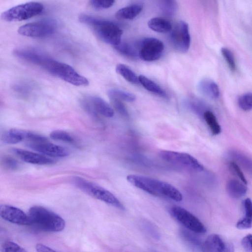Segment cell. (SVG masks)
I'll return each instance as SVG.
<instances>
[{
  "label": "cell",
  "instance_id": "6da1fadb",
  "mask_svg": "<svg viewBox=\"0 0 252 252\" xmlns=\"http://www.w3.org/2000/svg\"><path fill=\"white\" fill-rule=\"evenodd\" d=\"M126 180L132 185L152 195L166 197L177 202L183 200L180 191L164 181L134 174L127 175Z\"/></svg>",
  "mask_w": 252,
  "mask_h": 252
},
{
  "label": "cell",
  "instance_id": "7a4b0ae2",
  "mask_svg": "<svg viewBox=\"0 0 252 252\" xmlns=\"http://www.w3.org/2000/svg\"><path fill=\"white\" fill-rule=\"evenodd\" d=\"M37 66L51 74L76 86H87L88 80L78 73L69 65L63 63L44 54L40 60Z\"/></svg>",
  "mask_w": 252,
  "mask_h": 252
},
{
  "label": "cell",
  "instance_id": "3957f363",
  "mask_svg": "<svg viewBox=\"0 0 252 252\" xmlns=\"http://www.w3.org/2000/svg\"><path fill=\"white\" fill-rule=\"evenodd\" d=\"M79 20L93 29L100 39L106 43L118 45L121 42L123 30L115 23L87 14H82Z\"/></svg>",
  "mask_w": 252,
  "mask_h": 252
},
{
  "label": "cell",
  "instance_id": "277c9868",
  "mask_svg": "<svg viewBox=\"0 0 252 252\" xmlns=\"http://www.w3.org/2000/svg\"><path fill=\"white\" fill-rule=\"evenodd\" d=\"M28 215L31 220V225L41 230L60 232L65 227V221L60 216L44 207H31Z\"/></svg>",
  "mask_w": 252,
  "mask_h": 252
},
{
  "label": "cell",
  "instance_id": "5b68a950",
  "mask_svg": "<svg viewBox=\"0 0 252 252\" xmlns=\"http://www.w3.org/2000/svg\"><path fill=\"white\" fill-rule=\"evenodd\" d=\"M72 183L77 188L92 197L120 209H125L120 200L103 187L78 176L72 178Z\"/></svg>",
  "mask_w": 252,
  "mask_h": 252
},
{
  "label": "cell",
  "instance_id": "8992f818",
  "mask_svg": "<svg viewBox=\"0 0 252 252\" xmlns=\"http://www.w3.org/2000/svg\"><path fill=\"white\" fill-rule=\"evenodd\" d=\"M43 5L38 2H29L19 4L4 11L1 18L6 22L21 21L40 14Z\"/></svg>",
  "mask_w": 252,
  "mask_h": 252
},
{
  "label": "cell",
  "instance_id": "52a82bcc",
  "mask_svg": "<svg viewBox=\"0 0 252 252\" xmlns=\"http://www.w3.org/2000/svg\"><path fill=\"white\" fill-rule=\"evenodd\" d=\"M159 157L170 164L194 172L203 170V166L191 155L183 152L162 150L159 152Z\"/></svg>",
  "mask_w": 252,
  "mask_h": 252
},
{
  "label": "cell",
  "instance_id": "ba28073f",
  "mask_svg": "<svg viewBox=\"0 0 252 252\" xmlns=\"http://www.w3.org/2000/svg\"><path fill=\"white\" fill-rule=\"evenodd\" d=\"M57 28L56 23L52 20H44L28 23L20 26L18 32L23 36L42 38L53 34Z\"/></svg>",
  "mask_w": 252,
  "mask_h": 252
},
{
  "label": "cell",
  "instance_id": "9c48e42d",
  "mask_svg": "<svg viewBox=\"0 0 252 252\" xmlns=\"http://www.w3.org/2000/svg\"><path fill=\"white\" fill-rule=\"evenodd\" d=\"M170 213L175 220L191 231L198 234L206 232V228L201 221L185 209L173 206L170 209Z\"/></svg>",
  "mask_w": 252,
  "mask_h": 252
},
{
  "label": "cell",
  "instance_id": "30bf717a",
  "mask_svg": "<svg viewBox=\"0 0 252 252\" xmlns=\"http://www.w3.org/2000/svg\"><path fill=\"white\" fill-rule=\"evenodd\" d=\"M164 50V44L158 39L147 37L141 41L138 47V56L147 62L158 60Z\"/></svg>",
  "mask_w": 252,
  "mask_h": 252
},
{
  "label": "cell",
  "instance_id": "8fae6325",
  "mask_svg": "<svg viewBox=\"0 0 252 252\" xmlns=\"http://www.w3.org/2000/svg\"><path fill=\"white\" fill-rule=\"evenodd\" d=\"M170 39L176 50L181 53L188 51L190 44L188 24L183 21L178 22L171 31Z\"/></svg>",
  "mask_w": 252,
  "mask_h": 252
},
{
  "label": "cell",
  "instance_id": "7c38bea8",
  "mask_svg": "<svg viewBox=\"0 0 252 252\" xmlns=\"http://www.w3.org/2000/svg\"><path fill=\"white\" fill-rule=\"evenodd\" d=\"M46 138L37 133L17 128H12L5 131L1 140L6 144H17L23 141L28 142H39L46 140Z\"/></svg>",
  "mask_w": 252,
  "mask_h": 252
},
{
  "label": "cell",
  "instance_id": "4fadbf2b",
  "mask_svg": "<svg viewBox=\"0 0 252 252\" xmlns=\"http://www.w3.org/2000/svg\"><path fill=\"white\" fill-rule=\"evenodd\" d=\"M0 216L3 220L14 224L31 225L29 215L20 209L11 205L0 204Z\"/></svg>",
  "mask_w": 252,
  "mask_h": 252
},
{
  "label": "cell",
  "instance_id": "5bb4252c",
  "mask_svg": "<svg viewBox=\"0 0 252 252\" xmlns=\"http://www.w3.org/2000/svg\"><path fill=\"white\" fill-rule=\"evenodd\" d=\"M27 146L45 156L54 158H64L69 155V151L65 148L50 143L48 141L28 143Z\"/></svg>",
  "mask_w": 252,
  "mask_h": 252
},
{
  "label": "cell",
  "instance_id": "9a60e30c",
  "mask_svg": "<svg viewBox=\"0 0 252 252\" xmlns=\"http://www.w3.org/2000/svg\"><path fill=\"white\" fill-rule=\"evenodd\" d=\"M201 249L202 252H234L233 245L217 234L209 235Z\"/></svg>",
  "mask_w": 252,
  "mask_h": 252
},
{
  "label": "cell",
  "instance_id": "2e32d148",
  "mask_svg": "<svg viewBox=\"0 0 252 252\" xmlns=\"http://www.w3.org/2000/svg\"><path fill=\"white\" fill-rule=\"evenodd\" d=\"M13 153L24 161L34 164L47 165L54 163L55 161L43 155L21 149L14 148Z\"/></svg>",
  "mask_w": 252,
  "mask_h": 252
},
{
  "label": "cell",
  "instance_id": "e0dca14e",
  "mask_svg": "<svg viewBox=\"0 0 252 252\" xmlns=\"http://www.w3.org/2000/svg\"><path fill=\"white\" fill-rule=\"evenodd\" d=\"M88 99L93 109L97 114H100L107 118L113 117V109L103 99L97 96H92L88 97Z\"/></svg>",
  "mask_w": 252,
  "mask_h": 252
},
{
  "label": "cell",
  "instance_id": "ac0fdd59",
  "mask_svg": "<svg viewBox=\"0 0 252 252\" xmlns=\"http://www.w3.org/2000/svg\"><path fill=\"white\" fill-rule=\"evenodd\" d=\"M200 93L212 99L217 98L220 95V91L217 84L209 79H203L197 86Z\"/></svg>",
  "mask_w": 252,
  "mask_h": 252
},
{
  "label": "cell",
  "instance_id": "d6986e66",
  "mask_svg": "<svg viewBox=\"0 0 252 252\" xmlns=\"http://www.w3.org/2000/svg\"><path fill=\"white\" fill-rule=\"evenodd\" d=\"M226 189L228 194L235 199L241 198L247 191L245 184L236 179L229 180L226 183Z\"/></svg>",
  "mask_w": 252,
  "mask_h": 252
},
{
  "label": "cell",
  "instance_id": "ffe728a7",
  "mask_svg": "<svg viewBox=\"0 0 252 252\" xmlns=\"http://www.w3.org/2000/svg\"><path fill=\"white\" fill-rule=\"evenodd\" d=\"M143 7V5L139 3L130 5L118 10L115 16L118 19L132 20L140 13Z\"/></svg>",
  "mask_w": 252,
  "mask_h": 252
},
{
  "label": "cell",
  "instance_id": "44dd1931",
  "mask_svg": "<svg viewBox=\"0 0 252 252\" xmlns=\"http://www.w3.org/2000/svg\"><path fill=\"white\" fill-rule=\"evenodd\" d=\"M245 215L236 223V227L240 229H247L252 226V201L250 198L244 201Z\"/></svg>",
  "mask_w": 252,
  "mask_h": 252
},
{
  "label": "cell",
  "instance_id": "7402d4cb",
  "mask_svg": "<svg viewBox=\"0 0 252 252\" xmlns=\"http://www.w3.org/2000/svg\"><path fill=\"white\" fill-rule=\"evenodd\" d=\"M148 26L152 30L159 33H166L171 31L172 29L170 21L162 17L151 19L148 22Z\"/></svg>",
  "mask_w": 252,
  "mask_h": 252
},
{
  "label": "cell",
  "instance_id": "603a6c76",
  "mask_svg": "<svg viewBox=\"0 0 252 252\" xmlns=\"http://www.w3.org/2000/svg\"><path fill=\"white\" fill-rule=\"evenodd\" d=\"M139 82L149 92L163 98L167 97L165 91L158 84L144 75L138 76Z\"/></svg>",
  "mask_w": 252,
  "mask_h": 252
},
{
  "label": "cell",
  "instance_id": "cb8c5ba5",
  "mask_svg": "<svg viewBox=\"0 0 252 252\" xmlns=\"http://www.w3.org/2000/svg\"><path fill=\"white\" fill-rule=\"evenodd\" d=\"M116 71L130 83L137 84L139 83L138 76L128 66L124 64H118L116 66Z\"/></svg>",
  "mask_w": 252,
  "mask_h": 252
},
{
  "label": "cell",
  "instance_id": "d4e9b609",
  "mask_svg": "<svg viewBox=\"0 0 252 252\" xmlns=\"http://www.w3.org/2000/svg\"><path fill=\"white\" fill-rule=\"evenodd\" d=\"M158 5L162 14L167 17L173 16L178 8L177 2L173 0H159Z\"/></svg>",
  "mask_w": 252,
  "mask_h": 252
},
{
  "label": "cell",
  "instance_id": "484cf974",
  "mask_svg": "<svg viewBox=\"0 0 252 252\" xmlns=\"http://www.w3.org/2000/svg\"><path fill=\"white\" fill-rule=\"evenodd\" d=\"M203 118L213 135H218L221 132V127L213 113L209 110L205 111Z\"/></svg>",
  "mask_w": 252,
  "mask_h": 252
},
{
  "label": "cell",
  "instance_id": "4316f807",
  "mask_svg": "<svg viewBox=\"0 0 252 252\" xmlns=\"http://www.w3.org/2000/svg\"><path fill=\"white\" fill-rule=\"evenodd\" d=\"M107 94L109 98H116L121 101L133 102L136 99V96L134 94L117 89L109 90Z\"/></svg>",
  "mask_w": 252,
  "mask_h": 252
},
{
  "label": "cell",
  "instance_id": "83f0119b",
  "mask_svg": "<svg viewBox=\"0 0 252 252\" xmlns=\"http://www.w3.org/2000/svg\"><path fill=\"white\" fill-rule=\"evenodd\" d=\"M114 47L118 53L128 58L134 59L138 56V51L128 43L121 42Z\"/></svg>",
  "mask_w": 252,
  "mask_h": 252
},
{
  "label": "cell",
  "instance_id": "f1b7e54d",
  "mask_svg": "<svg viewBox=\"0 0 252 252\" xmlns=\"http://www.w3.org/2000/svg\"><path fill=\"white\" fill-rule=\"evenodd\" d=\"M50 137L55 140L60 141L71 144H75L76 140L68 132L62 130H55L50 134Z\"/></svg>",
  "mask_w": 252,
  "mask_h": 252
},
{
  "label": "cell",
  "instance_id": "f546056e",
  "mask_svg": "<svg viewBox=\"0 0 252 252\" xmlns=\"http://www.w3.org/2000/svg\"><path fill=\"white\" fill-rule=\"evenodd\" d=\"M0 252H27V251L14 242L6 241L1 246Z\"/></svg>",
  "mask_w": 252,
  "mask_h": 252
},
{
  "label": "cell",
  "instance_id": "4dcf8cb0",
  "mask_svg": "<svg viewBox=\"0 0 252 252\" xmlns=\"http://www.w3.org/2000/svg\"><path fill=\"white\" fill-rule=\"evenodd\" d=\"M239 107L244 110L252 109V93H247L240 96L238 100Z\"/></svg>",
  "mask_w": 252,
  "mask_h": 252
},
{
  "label": "cell",
  "instance_id": "1f68e13d",
  "mask_svg": "<svg viewBox=\"0 0 252 252\" xmlns=\"http://www.w3.org/2000/svg\"><path fill=\"white\" fill-rule=\"evenodd\" d=\"M221 52L230 69L233 72L235 71L236 69V64L232 52L228 48L223 47L221 48Z\"/></svg>",
  "mask_w": 252,
  "mask_h": 252
},
{
  "label": "cell",
  "instance_id": "d6a6232c",
  "mask_svg": "<svg viewBox=\"0 0 252 252\" xmlns=\"http://www.w3.org/2000/svg\"><path fill=\"white\" fill-rule=\"evenodd\" d=\"M232 155L252 174V160L241 153L235 152Z\"/></svg>",
  "mask_w": 252,
  "mask_h": 252
},
{
  "label": "cell",
  "instance_id": "836d02e7",
  "mask_svg": "<svg viewBox=\"0 0 252 252\" xmlns=\"http://www.w3.org/2000/svg\"><path fill=\"white\" fill-rule=\"evenodd\" d=\"M4 167L10 170H16L20 167L19 162L10 156H4L1 159Z\"/></svg>",
  "mask_w": 252,
  "mask_h": 252
},
{
  "label": "cell",
  "instance_id": "e575fe53",
  "mask_svg": "<svg viewBox=\"0 0 252 252\" xmlns=\"http://www.w3.org/2000/svg\"><path fill=\"white\" fill-rule=\"evenodd\" d=\"M114 0H90V4L94 8L97 10L105 9L113 5Z\"/></svg>",
  "mask_w": 252,
  "mask_h": 252
},
{
  "label": "cell",
  "instance_id": "d590c367",
  "mask_svg": "<svg viewBox=\"0 0 252 252\" xmlns=\"http://www.w3.org/2000/svg\"><path fill=\"white\" fill-rule=\"evenodd\" d=\"M110 100L114 108L120 114L125 117L128 116L127 110L122 101L113 98H110Z\"/></svg>",
  "mask_w": 252,
  "mask_h": 252
},
{
  "label": "cell",
  "instance_id": "8d00e7d4",
  "mask_svg": "<svg viewBox=\"0 0 252 252\" xmlns=\"http://www.w3.org/2000/svg\"><path fill=\"white\" fill-rule=\"evenodd\" d=\"M229 167L234 174L237 175L241 180L242 182L246 185L247 180L238 165L234 161H231L229 163Z\"/></svg>",
  "mask_w": 252,
  "mask_h": 252
},
{
  "label": "cell",
  "instance_id": "74e56055",
  "mask_svg": "<svg viewBox=\"0 0 252 252\" xmlns=\"http://www.w3.org/2000/svg\"><path fill=\"white\" fill-rule=\"evenodd\" d=\"M241 245L246 252H252V234H249L244 237Z\"/></svg>",
  "mask_w": 252,
  "mask_h": 252
},
{
  "label": "cell",
  "instance_id": "f35d334b",
  "mask_svg": "<svg viewBox=\"0 0 252 252\" xmlns=\"http://www.w3.org/2000/svg\"><path fill=\"white\" fill-rule=\"evenodd\" d=\"M35 250L36 252H57L52 248L41 243L36 245Z\"/></svg>",
  "mask_w": 252,
  "mask_h": 252
}]
</instances>
